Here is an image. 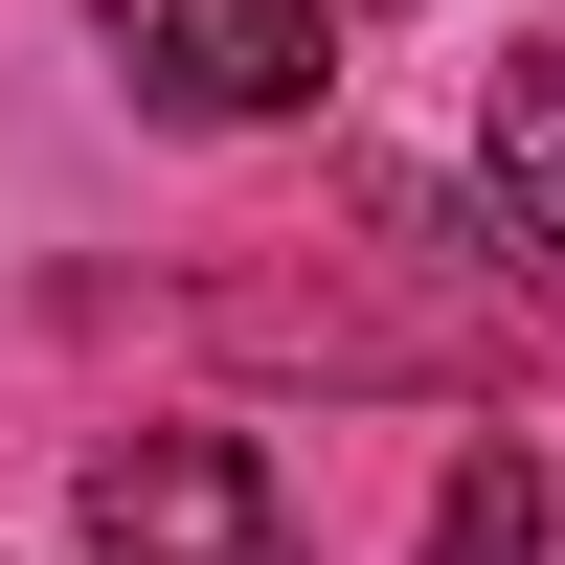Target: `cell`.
I'll return each instance as SVG.
<instances>
[{
	"label": "cell",
	"mask_w": 565,
	"mask_h": 565,
	"mask_svg": "<svg viewBox=\"0 0 565 565\" xmlns=\"http://www.w3.org/2000/svg\"><path fill=\"white\" fill-rule=\"evenodd\" d=\"M90 23H114L136 114H181V136H271V114H317V68H340L317 0H90Z\"/></svg>",
	"instance_id": "1"
},
{
	"label": "cell",
	"mask_w": 565,
	"mask_h": 565,
	"mask_svg": "<svg viewBox=\"0 0 565 565\" xmlns=\"http://www.w3.org/2000/svg\"><path fill=\"white\" fill-rule=\"evenodd\" d=\"M90 565H295V498H271L249 430H114L90 452Z\"/></svg>",
	"instance_id": "2"
},
{
	"label": "cell",
	"mask_w": 565,
	"mask_h": 565,
	"mask_svg": "<svg viewBox=\"0 0 565 565\" xmlns=\"http://www.w3.org/2000/svg\"><path fill=\"white\" fill-rule=\"evenodd\" d=\"M476 181H498V249L565 271V45H498L476 68Z\"/></svg>",
	"instance_id": "3"
},
{
	"label": "cell",
	"mask_w": 565,
	"mask_h": 565,
	"mask_svg": "<svg viewBox=\"0 0 565 565\" xmlns=\"http://www.w3.org/2000/svg\"><path fill=\"white\" fill-rule=\"evenodd\" d=\"M543 521H565V498H543V452L498 430V452H452V498H430V565H543Z\"/></svg>",
	"instance_id": "4"
}]
</instances>
